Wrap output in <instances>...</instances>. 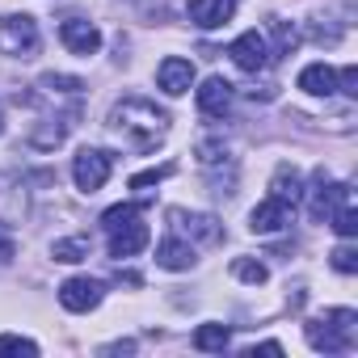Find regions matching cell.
<instances>
[{
	"label": "cell",
	"mask_w": 358,
	"mask_h": 358,
	"mask_svg": "<svg viewBox=\"0 0 358 358\" xmlns=\"http://www.w3.org/2000/svg\"><path fill=\"white\" fill-rule=\"evenodd\" d=\"M0 51L13 59H34L38 55V22L26 13L0 17Z\"/></svg>",
	"instance_id": "obj_3"
},
{
	"label": "cell",
	"mask_w": 358,
	"mask_h": 358,
	"mask_svg": "<svg viewBox=\"0 0 358 358\" xmlns=\"http://www.w3.org/2000/svg\"><path fill=\"white\" fill-rule=\"evenodd\" d=\"M156 266H164V270H190V266H194V245L177 241V236L160 241V249H156Z\"/></svg>",
	"instance_id": "obj_16"
},
{
	"label": "cell",
	"mask_w": 358,
	"mask_h": 358,
	"mask_svg": "<svg viewBox=\"0 0 358 358\" xmlns=\"http://www.w3.org/2000/svg\"><path fill=\"white\" fill-rule=\"evenodd\" d=\"M232 274H236L241 282H249V287H262V282L270 278V270H266L262 262H253V257H236V262H232Z\"/></svg>",
	"instance_id": "obj_21"
},
{
	"label": "cell",
	"mask_w": 358,
	"mask_h": 358,
	"mask_svg": "<svg viewBox=\"0 0 358 358\" xmlns=\"http://www.w3.org/2000/svg\"><path fill=\"white\" fill-rule=\"evenodd\" d=\"M59 303L68 312H93L101 303V282H93V278H68L59 287Z\"/></svg>",
	"instance_id": "obj_8"
},
{
	"label": "cell",
	"mask_w": 358,
	"mask_h": 358,
	"mask_svg": "<svg viewBox=\"0 0 358 358\" xmlns=\"http://www.w3.org/2000/svg\"><path fill=\"white\" fill-rule=\"evenodd\" d=\"M228 341H232V333H228V324H199L194 329V345L199 350H228Z\"/></svg>",
	"instance_id": "obj_18"
},
{
	"label": "cell",
	"mask_w": 358,
	"mask_h": 358,
	"mask_svg": "<svg viewBox=\"0 0 358 358\" xmlns=\"http://www.w3.org/2000/svg\"><path fill=\"white\" fill-rule=\"evenodd\" d=\"M0 135H5V114H0Z\"/></svg>",
	"instance_id": "obj_33"
},
{
	"label": "cell",
	"mask_w": 358,
	"mask_h": 358,
	"mask_svg": "<svg viewBox=\"0 0 358 358\" xmlns=\"http://www.w3.org/2000/svg\"><path fill=\"white\" fill-rule=\"evenodd\" d=\"M253 354H282V345L278 341H262V345H253Z\"/></svg>",
	"instance_id": "obj_31"
},
{
	"label": "cell",
	"mask_w": 358,
	"mask_h": 358,
	"mask_svg": "<svg viewBox=\"0 0 358 358\" xmlns=\"http://www.w3.org/2000/svg\"><path fill=\"white\" fill-rule=\"evenodd\" d=\"M173 224H177V232H186V236H194V241H207V245H215V241H220V224H215L211 215L173 211Z\"/></svg>",
	"instance_id": "obj_15"
},
{
	"label": "cell",
	"mask_w": 358,
	"mask_h": 358,
	"mask_svg": "<svg viewBox=\"0 0 358 358\" xmlns=\"http://www.w3.org/2000/svg\"><path fill=\"white\" fill-rule=\"evenodd\" d=\"M169 173H173V164H164V169H148V173H135V177H131V190H148V186L164 182Z\"/></svg>",
	"instance_id": "obj_28"
},
{
	"label": "cell",
	"mask_w": 358,
	"mask_h": 358,
	"mask_svg": "<svg viewBox=\"0 0 358 358\" xmlns=\"http://www.w3.org/2000/svg\"><path fill=\"white\" fill-rule=\"evenodd\" d=\"M135 350V341H118V345H106V354H131Z\"/></svg>",
	"instance_id": "obj_32"
},
{
	"label": "cell",
	"mask_w": 358,
	"mask_h": 358,
	"mask_svg": "<svg viewBox=\"0 0 358 358\" xmlns=\"http://www.w3.org/2000/svg\"><path fill=\"white\" fill-rule=\"evenodd\" d=\"M299 89L312 93V97H329V93H337V72L329 64H308L299 72Z\"/></svg>",
	"instance_id": "obj_14"
},
{
	"label": "cell",
	"mask_w": 358,
	"mask_h": 358,
	"mask_svg": "<svg viewBox=\"0 0 358 358\" xmlns=\"http://www.w3.org/2000/svg\"><path fill=\"white\" fill-rule=\"evenodd\" d=\"M143 245H148V224L143 220H131V224L110 232V257H135Z\"/></svg>",
	"instance_id": "obj_11"
},
{
	"label": "cell",
	"mask_w": 358,
	"mask_h": 358,
	"mask_svg": "<svg viewBox=\"0 0 358 358\" xmlns=\"http://www.w3.org/2000/svg\"><path fill=\"white\" fill-rule=\"evenodd\" d=\"M337 89L345 93V97H358V68L350 64V68H341V76H337Z\"/></svg>",
	"instance_id": "obj_29"
},
{
	"label": "cell",
	"mask_w": 358,
	"mask_h": 358,
	"mask_svg": "<svg viewBox=\"0 0 358 358\" xmlns=\"http://www.w3.org/2000/svg\"><path fill=\"white\" fill-rule=\"evenodd\" d=\"M228 55H232V64H236L241 72H262V68L270 64V47H266V38H262L257 30H245V34L228 47Z\"/></svg>",
	"instance_id": "obj_5"
},
{
	"label": "cell",
	"mask_w": 358,
	"mask_h": 358,
	"mask_svg": "<svg viewBox=\"0 0 358 358\" xmlns=\"http://www.w3.org/2000/svg\"><path fill=\"white\" fill-rule=\"evenodd\" d=\"M51 257H55V262H85V257H89V241H85V236L55 241V245H51Z\"/></svg>",
	"instance_id": "obj_20"
},
{
	"label": "cell",
	"mask_w": 358,
	"mask_h": 358,
	"mask_svg": "<svg viewBox=\"0 0 358 358\" xmlns=\"http://www.w3.org/2000/svg\"><path fill=\"white\" fill-rule=\"evenodd\" d=\"M228 106H232V85H228L224 76L203 80V89H199V110H203L207 118H220V114H228Z\"/></svg>",
	"instance_id": "obj_12"
},
{
	"label": "cell",
	"mask_w": 358,
	"mask_h": 358,
	"mask_svg": "<svg viewBox=\"0 0 358 358\" xmlns=\"http://www.w3.org/2000/svg\"><path fill=\"white\" fill-rule=\"evenodd\" d=\"M270 30H274V38H278V55H291L295 43H299V34H295L287 22H278V17H270Z\"/></svg>",
	"instance_id": "obj_23"
},
{
	"label": "cell",
	"mask_w": 358,
	"mask_h": 358,
	"mask_svg": "<svg viewBox=\"0 0 358 358\" xmlns=\"http://www.w3.org/2000/svg\"><path fill=\"white\" fill-rule=\"evenodd\" d=\"M110 169H114V156H110V152H101V148H85V152L72 160V182H76V190L97 194V190L110 182Z\"/></svg>",
	"instance_id": "obj_4"
},
{
	"label": "cell",
	"mask_w": 358,
	"mask_h": 358,
	"mask_svg": "<svg viewBox=\"0 0 358 358\" xmlns=\"http://www.w3.org/2000/svg\"><path fill=\"white\" fill-rule=\"evenodd\" d=\"M354 324H358V316H354L350 308H333V312H324L320 320H308L303 333H308V345H312V350L341 354V350H350V341H354Z\"/></svg>",
	"instance_id": "obj_2"
},
{
	"label": "cell",
	"mask_w": 358,
	"mask_h": 358,
	"mask_svg": "<svg viewBox=\"0 0 358 358\" xmlns=\"http://www.w3.org/2000/svg\"><path fill=\"white\" fill-rule=\"evenodd\" d=\"M156 85H160L169 97L190 93V85H194V64H190V59H182V55H169V59L156 68Z\"/></svg>",
	"instance_id": "obj_6"
},
{
	"label": "cell",
	"mask_w": 358,
	"mask_h": 358,
	"mask_svg": "<svg viewBox=\"0 0 358 358\" xmlns=\"http://www.w3.org/2000/svg\"><path fill=\"white\" fill-rule=\"evenodd\" d=\"M333 270H337V274H354V270H358V249L337 245V249H333Z\"/></svg>",
	"instance_id": "obj_26"
},
{
	"label": "cell",
	"mask_w": 358,
	"mask_h": 358,
	"mask_svg": "<svg viewBox=\"0 0 358 358\" xmlns=\"http://www.w3.org/2000/svg\"><path fill=\"white\" fill-rule=\"evenodd\" d=\"M38 85L51 89V93H80V89H85V80H76V76H55V72H47Z\"/></svg>",
	"instance_id": "obj_24"
},
{
	"label": "cell",
	"mask_w": 358,
	"mask_h": 358,
	"mask_svg": "<svg viewBox=\"0 0 358 358\" xmlns=\"http://www.w3.org/2000/svg\"><path fill=\"white\" fill-rule=\"evenodd\" d=\"M0 354H26V358H34L38 345H34L30 337H13V333H5V337H0Z\"/></svg>",
	"instance_id": "obj_25"
},
{
	"label": "cell",
	"mask_w": 358,
	"mask_h": 358,
	"mask_svg": "<svg viewBox=\"0 0 358 358\" xmlns=\"http://www.w3.org/2000/svg\"><path fill=\"white\" fill-rule=\"evenodd\" d=\"M270 199H278L282 207L303 203V177H299V169H291V164H278L274 169V177H270Z\"/></svg>",
	"instance_id": "obj_10"
},
{
	"label": "cell",
	"mask_w": 358,
	"mask_h": 358,
	"mask_svg": "<svg viewBox=\"0 0 358 358\" xmlns=\"http://www.w3.org/2000/svg\"><path fill=\"white\" fill-rule=\"evenodd\" d=\"M287 211H291V207H282L278 199H266V203H257V207H253L249 228H253V232H262V236H266V232H278V228L287 224Z\"/></svg>",
	"instance_id": "obj_17"
},
{
	"label": "cell",
	"mask_w": 358,
	"mask_h": 358,
	"mask_svg": "<svg viewBox=\"0 0 358 358\" xmlns=\"http://www.w3.org/2000/svg\"><path fill=\"white\" fill-rule=\"evenodd\" d=\"M329 220H333V232L337 236H358V211H354V199H341V207L337 211H329Z\"/></svg>",
	"instance_id": "obj_19"
},
{
	"label": "cell",
	"mask_w": 358,
	"mask_h": 358,
	"mask_svg": "<svg viewBox=\"0 0 358 358\" xmlns=\"http://www.w3.org/2000/svg\"><path fill=\"white\" fill-rule=\"evenodd\" d=\"M199 160H203V164L211 169V164H220V160H228V148H224L220 139H203V143H199Z\"/></svg>",
	"instance_id": "obj_27"
},
{
	"label": "cell",
	"mask_w": 358,
	"mask_h": 358,
	"mask_svg": "<svg viewBox=\"0 0 358 358\" xmlns=\"http://www.w3.org/2000/svg\"><path fill=\"white\" fill-rule=\"evenodd\" d=\"M341 199H350V190L337 186V182H329L324 169H320V173H316V190H312V220H329L333 203H341Z\"/></svg>",
	"instance_id": "obj_13"
},
{
	"label": "cell",
	"mask_w": 358,
	"mask_h": 358,
	"mask_svg": "<svg viewBox=\"0 0 358 358\" xmlns=\"http://www.w3.org/2000/svg\"><path fill=\"white\" fill-rule=\"evenodd\" d=\"M110 131L131 148V152H156L169 135V114L156 110L143 97H127L110 110Z\"/></svg>",
	"instance_id": "obj_1"
},
{
	"label": "cell",
	"mask_w": 358,
	"mask_h": 358,
	"mask_svg": "<svg viewBox=\"0 0 358 358\" xmlns=\"http://www.w3.org/2000/svg\"><path fill=\"white\" fill-rule=\"evenodd\" d=\"M236 13V0H190V22L199 30H220Z\"/></svg>",
	"instance_id": "obj_9"
},
{
	"label": "cell",
	"mask_w": 358,
	"mask_h": 358,
	"mask_svg": "<svg viewBox=\"0 0 358 358\" xmlns=\"http://www.w3.org/2000/svg\"><path fill=\"white\" fill-rule=\"evenodd\" d=\"M59 38L72 55H97V47H101V30L93 22H80V17H68L59 26Z\"/></svg>",
	"instance_id": "obj_7"
},
{
	"label": "cell",
	"mask_w": 358,
	"mask_h": 358,
	"mask_svg": "<svg viewBox=\"0 0 358 358\" xmlns=\"http://www.w3.org/2000/svg\"><path fill=\"white\" fill-rule=\"evenodd\" d=\"M13 253H17V249H13V241H9V236H0V266H9V262H13Z\"/></svg>",
	"instance_id": "obj_30"
},
{
	"label": "cell",
	"mask_w": 358,
	"mask_h": 358,
	"mask_svg": "<svg viewBox=\"0 0 358 358\" xmlns=\"http://www.w3.org/2000/svg\"><path fill=\"white\" fill-rule=\"evenodd\" d=\"M131 220H139V207H135V203H118V207H110V211L101 215V228L114 232V228H122V224H131Z\"/></svg>",
	"instance_id": "obj_22"
}]
</instances>
